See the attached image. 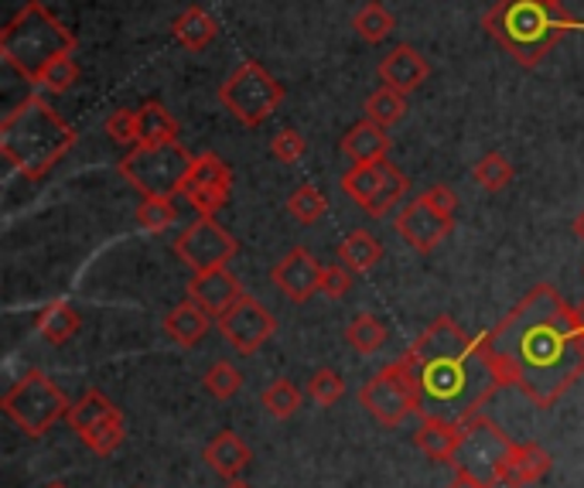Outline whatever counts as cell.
<instances>
[{
	"mask_svg": "<svg viewBox=\"0 0 584 488\" xmlns=\"http://www.w3.org/2000/svg\"><path fill=\"white\" fill-rule=\"evenodd\" d=\"M554 458L547 448H541L536 440H523V444H510L506 451V461H503V471H500V485L506 488H530L541 481L547 471H551Z\"/></svg>",
	"mask_w": 584,
	"mask_h": 488,
	"instance_id": "obj_20",
	"label": "cell"
},
{
	"mask_svg": "<svg viewBox=\"0 0 584 488\" xmlns=\"http://www.w3.org/2000/svg\"><path fill=\"white\" fill-rule=\"evenodd\" d=\"M581 332L577 307H571L557 287L536 284L496 328L475 335V355L500 389L516 386L547 410L584 373Z\"/></svg>",
	"mask_w": 584,
	"mask_h": 488,
	"instance_id": "obj_1",
	"label": "cell"
},
{
	"mask_svg": "<svg viewBox=\"0 0 584 488\" xmlns=\"http://www.w3.org/2000/svg\"><path fill=\"white\" fill-rule=\"evenodd\" d=\"M230 192H233V167L219 154H199L182 185V195L189 199V205L199 215H215L230 202Z\"/></svg>",
	"mask_w": 584,
	"mask_h": 488,
	"instance_id": "obj_14",
	"label": "cell"
},
{
	"mask_svg": "<svg viewBox=\"0 0 584 488\" xmlns=\"http://www.w3.org/2000/svg\"><path fill=\"white\" fill-rule=\"evenodd\" d=\"M34 328H38V335L49 342V345H66L82 328V318H79V311L69 301H52V304H44L38 311Z\"/></svg>",
	"mask_w": 584,
	"mask_h": 488,
	"instance_id": "obj_25",
	"label": "cell"
},
{
	"mask_svg": "<svg viewBox=\"0 0 584 488\" xmlns=\"http://www.w3.org/2000/svg\"><path fill=\"white\" fill-rule=\"evenodd\" d=\"M421 199L431 205V209H437V212H444V215H455V209H459V195L447 189V185H431L427 192H421Z\"/></svg>",
	"mask_w": 584,
	"mask_h": 488,
	"instance_id": "obj_42",
	"label": "cell"
},
{
	"mask_svg": "<svg viewBox=\"0 0 584 488\" xmlns=\"http://www.w3.org/2000/svg\"><path fill=\"white\" fill-rule=\"evenodd\" d=\"M342 192L376 218H383L386 212H393L403 195H407V177L396 164H390L386 157L370 161V164H352L342 174Z\"/></svg>",
	"mask_w": 584,
	"mask_h": 488,
	"instance_id": "obj_10",
	"label": "cell"
},
{
	"mask_svg": "<svg viewBox=\"0 0 584 488\" xmlns=\"http://www.w3.org/2000/svg\"><path fill=\"white\" fill-rule=\"evenodd\" d=\"M212 315L209 311H202L192 297L189 301H182V304H174L168 315H164V332L171 335V342L174 345H182V348H195L205 335H209V328H212Z\"/></svg>",
	"mask_w": 584,
	"mask_h": 488,
	"instance_id": "obj_23",
	"label": "cell"
},
{
	"mask_svg": "<svg viewBox=\"0 0 584 488\" xmlns=\"http://www.w3.org/2000/svg\"><path fill=\"white\" fill-rule=\"evenodd\" d=\"M472 177H475V185L485 189V192H503V189L513 182V164H510L503 154L492 151V154H485V157L475 164Z\"/></svg>",
	"mask_w": 584,
	"mask_h": 488,
	"instance_id": "obj_34",
	"label": "cell"
},
{
	"mask_svg": "<svg viewBox=\"0 0 584 488\" xmlns=\"http://www.w3.org/2000/svg\"><path fill=\"white\" fill-rule=\"evenodd\" d=\"M427 75H431L427 59L417 49H411V44H396V49L390 55H383V62H380V82L396 89V93H403V96H411L414 89H421L427 82Z\"/></svg>",
	"mask_w": 584,
	"mask_h": 488,
	"instance_id": "obj_21",
	"label": "cell"
},
{
	"mask_svg": "<svg viewBox=\"0 0 584 488\" xmlns=\"http://www.w3.org/2000/svg\"><path fill=\"white\" fill-rule=\"evenodd\" d=\"M363 110H366V120H373L380 126H393L403 120V113H407V96L396 93V89H390V85H380L376 93L366 96Z\"/></svg>",
	"mask_w": 584,
	"mask_h": 488,
	"instance_id": "obj_30",
	"label": "cell"
},
{
	"mask_svg": "<svg viewBox=\"0 0 584 488\" xmlns=\"http://www.w3.org/2000/svg\"><path fill=\"white\" fill-rule=\"evenodd\" d=\"M72 52H75V34L44 8L41 0H28L8 21V28L0 31V59L28 82H38V75L56 59Z\"/></svg>",
	"mask_w": 584,
	"mask_h": 488,
	"instance_id": "obj_4",
	"label": "cell"
},
{
	"mask_svg": "<svg viewBox=\"0 0 584 488\" xmlns=\"http://www.w3.org/2000/svg\"><path fill=\"white\" fill-rule=\"evenodd\" d=\"M75 82H79V65H75V59H72V55L56 59L49 69H44V72L38 75V85L44 89V93H52V96L69 93V89H72Z\"/></svg>",
	"mask_w": 584,
	"mask_h": 488,
	"instance_id": "obj_36",
	"label": "cell"
},
{
	"mask_svg": "<svg viewBox=\"0 0 584 488\" xmlns=\"http://www.w3.org/2000/svg\"><path fill=\"white\" fill-rule=\"evenodd\" d=\"M574 236H577V240L584 243V212H581V215L574 218Z\"/></svg>",
	"mask_w": 584,
	"mask_h": 488,
	"instance_id": "obj_44",
	"label": "cell"
},
{
	"mask_svg": "<svg viewBox=\"0 0 584 488\" xmlns=\"http://www.w3.org/2000/svg\"><path fill=\"white\" fill-rule=\"evenodd\" d=\"M462 440H465V427L462 420H444L437 414H424L421 427L414 434L417 451L437 465H455L459 451H462Z\"/></svg>",
	"mask_w": 584,
	"mask_h": 488,
	"instance_id": "obj_19",
	"label": "cell"
},
{
	"mask_svg": "<svg viewBox=\"0 0 584 488\" xmlns=\"http://www.w3.org/2000/svg\"><path fill=\"white\" fill-rule=\"evenodd\" d=\"M577 315H581V322H584V301L577 304Z\"/></svg>",
	"mask_w": 584,
	"mask_h": 488,
	"instance_id": "obj_47",
	"label": "cell"
},
{
	"mask_svg": "<svg viewBox=\"0 0 584 488\" xmlns=\"http://www.w3.org/2000/svg\"><path fill=\"white\" fill-rule=\"evenodd\" d=\"M345 342L359 355H376L386 345V325L376 315H370V311H363V315H355L345 325Z\"/></svg>",
	"mask_w": 584,
	"mask_h": 488,
	"instance_id": "obj_29",
	"label": "cell"
},
{
	"mask_svg": "<svg viewBox=\"0 0 584 488\" xmlns=\"http://www.w3.org/2000/svg\"><path fill=\"white\" fill-rule=\"evenodd\" d=\"M69 396L56 379L41 369H28L4 396H0V410L8 414V420L28 434V437H44L66 414H69Z\"/></svg>",
	"mask_w": 584,
	"mask_h": 488,
	"instance_id": "obj_5",
	"label": "cell"
},
{
	"mask_svg": "<svg viewBox=\"0 0 584 488\" xmlns=\"http://www.w3.org/2000/svg\"><path fill=\"white\" fill-rule=\"evenodd\" d=\"M462 427H465V440H462L455 468H469L482 481L500 485V471H503V461H506V451L513 440L503 434V427H496L482 414L465 417Z\"/></svg>",
	"mask_w": 584,
	"mask_h": 488,
	"instance_id": "obj_11",
	"label": "cell"
},
{
	"mask_svg": "<svg viewBox=\"0 0 584 488\" xmlns=\"http://www.w3.org/2000/svg\"><path fill=\"white\" fill-rule=\"evenodd\" d=\"M380 260H383V243L373 233H366V230H355V233H349L339 243V263L345 266V271H352V274L373 271Z\"/></svg>",
	"mask_w": 584,
	"mask_h": 488,
	"instance_id": "obj_28",
	"label": "cell"
},
{
	"mask_svg": "<svg viewBox=\"0 0 584 488\" xmlns=\"http://www.w3.org/2000/svg\"><path fill=\"white\" fill-rule=\"evenodd\" d=\"M447 488H492V485L482 481L479 475H472L469 468H455V478L447 481Z\"/></svg>",
	"mask_w": 584,
	"mask_h": 488,
	"instance_id": "obj_43",
	"label": "cell"
},
{
	"mask_svg": "<svg viewBox=\"0 0 584 488\" xmlns=\"http://www.w3.org/2000/svg\"><path fill=\"white\" fill-rule=\"evenodd\" d=\"M178 141V120L164 110V103L148 100L138 110V148H158Z\"/></svg>",
	"mask_w": 584,
	"mask_h": 488,
	"instance_id": "obj_27",
	"label": "cell"
},
{
	"mask_svg": "<svg viewBox=\"0 0 584 488\" xmlns=\"http://www.w3.org/2000/svg\"><path fill=\"white\" fill-rule=\"evenodd\" d=\"M260 404L274 420H291L301 410V389L291 379H274L271 386L263 389Z\"/></svg>",
	"mask_w": 584,
	"mask_h": 488,
	"instance_id": "obj_31",
	"label": "cell"
},
{
	"mask_svg": "<svg viewBox=\"0 0 584 488\" xmlns=\"http://www.w3.org/2000/svg\"><path fill=\"white\" fill-rule=\"evenodd\" d=\"M475 352V335H469L455 318H434L424 335L403 352L411 359V366H424V363H437V359H465V355Z\"/></svg>",
	"mask_w": 584,
	"mask_h": 488,
	"instance_id": "obj_16",
	"label": "cell"
},
{
	"mask_svg": "<svg viewBox=\"0 0 584 488\" xmlns=\"http://www.w3.org/2000/svg\"><path fill=\"white\" fill-rule=\"evenodd\" d=\"M69 427L75 437H82V444L97 458H110L120 444L127 440V420L123 410L113 404L110 396H103L100 389H85L75 404L66 414Z\"/></svg>",
	"mask_w": 584,
	"mask_h": 488,
	"instance_id": "obj_9",
	"label": "cell"
},
{
	"mask_svg": "<svg viewBox=\"0 0 584 488\" xmlns=\"http://www.w3.org/2000/svg\"><path fill=\"white\" fill-rule=\"evenodd\" d=\"M308 396H311L319 407H335L339 399L345 396V379H342L335 369L322 366L319 373H314V376L308 379Z\"/></svg>",
	"mask_w": 584,
	"mask_h": 488,
	"instance_id": "obj_37",
	"label": "cell"
},
{
	"mask_svg": "<svg viewBox=\"0 0 584 488\" xmlns=\"http://www.w3.org/2000/svg\"><path fill=\"white\" fill-rule=\"evenodd\" d=\"M202 386H205V393L209 396H215V399H233L236 393H240V386H243V376H240V369L233 366V363H212L209 369H205V376H202Z\"/></svg>",
	"mask_w": 584,
	"mask_h": 488,
	"instance_id": "obj_35",
	"label": "cell"
},
{
	"mask_svg": "<svg viewBox=\"0 0 584 488\" xmlns=\"http://www.w3.org/2000/svg\"><path fill=\"white\" fill-rule=\"evenodd\" d=\"M304 151H308V144H304V138H301L294 126H284L278 138L271 141V154L278 161H284V164H298L304 157Z\"/></svg>",
	"mask_w": 584,
	"mask_h": 488,
	"instance_id": "obj_40",
	"label": "cell"
},
{
	"mask_svg": "<svg viewBox=\"0 0 584 488\" xmlns=\"http://www.w3.org/2000/svg\"><path fill=\"white\" fill-rule=\"evenodd\" d=\"M482 28L503 44L513 62L533 69L557 49L574 21L564 0H496L485 11Z\"/></svg>",
	"mask_w": 584,
	"mask_h": 488,
	"instance_id": "obj_3",
	"label": "cell"
},
{
	"mask_svg": "<svg viewBox=\"0 0 584 488\" xmlns=\"http://www.w3.org/2000/svg\"><path fill=\"white\" fill-rule=\"evenodd\" d=\"M174 253L192 274H205L215 266H226L236 256V240L212 215H199L192 226L174 236Z\"/></svg>",
	"mask_w": 584,
	"mask_h": 488,
	"instance_id": "obj_12",
	"label": "cell"
},
{
	"mask_svg": "<svg viewBox=\"0 0 584 488\" xmlns=\"http://www.w3.org/2000/svg\"><path fill=\"white\" fill-rule=\"evenodd\" d=\"M352 28L363 34L370 44H376V41H383L393 28H396V21H393V14L380 4V0H370V4H363L355 11V18H352Z\"/></svg>",
	"mask_w": 584,
	"mask_h": 488,
	"instance_id": "obj_33",
	"label": "cell"
},
{
	"mask_svg": "<svg viewBox=\"0 0 584 488\" xmlns=\"http://www.w3.org/2000/svg\"><path fill=\"white\" fill-rule=\"evenodd\" d=\"M322 271H325V266L314 260L304 246H294L271 271V284L281 287L294 304H304V301H311L314 294H319Z\"/></svg>",
	"mask_w": 584,
	"mask_h": 488,
	"instance_id": "obj_17",
	"label": "cell"
},
{
	"mask_svg": "<svg viewBox=\"0 0 584 488\" xmlns=\"http://www.w3.org/2000/svg\"><path fill=\"white\" fill-rule=\"evenodd\" d=\"M226 488H250V485L243 478H236V481H226Z\"/></svg>",
	"mask_w": 584,
	"mask_h": 488,
	"instance_id": "obj_45",
	"label": "cell"
},
{
	"mask_svg": "<svg viewBox=\"0 0 584 488\" xmlns=\"http://www.w3.org/2000/svg\"><path fill=\"white\" fill-rule=\"evenodd\" d=\"M288 212H291V218L301 222V226H314V222L329 212V199H325V192H319L314 185H298L288 195Z\"/></svg>",
	"mask_w": 584,
	"mask_h": 488,
	"instance_id": "obj_32",
	"label": "cell"
},
{
	"mask_svg": "<svg viewBox=\"0 0 584 488\" xmlns=\"http://www.w3.org/2000/svg\"><path fill=\"white\" fill-rule=\"evenodd\" d=\"M192 164H195L192 151L182 148L178 141H171V144H158V148H133L130 154L120 157L117 171L144 199H174L178 192H182Z\"/></svg>",
	"mask_w": 584,
	"mask_h": 488,
	"instance_id": "obj_7",
	"label": "cell"
},
{
	"mask_svg": "<svg viewBox=\"0 0 584 488\" xmlns=\"http://www.w3.org/2000/svg\"><path fill=\"white\" fill-rule=\"evenodd\" d=\"M44 488H69V485H62V481H52V485H44Z\"/></svg>",
	"mask_w": 584,
	"mask_h": 488,
	"instance_id": "obj_46",
	"label": "cell"
},
{
	"mask_svg": "<svg viewBox=\"0 0 584 488\" xmlns=\"http://www.w3.org/2000/svg\"><path fill=\"white\" fill-rule=\"evenodd\" d=\"M72 144L75 130L44 96H28L0 123V154L31 182L49 174L72 151Z\"/></svg>",
	"mask_w": 584,
	"mask_h": 488,
	"instance_id": "obj_2",
	"label": "cell"
},
{
	"mask_svg": "<svg viewBox=\"0 0 584 488\" xmlns=\"http://www.w3.org/2000/svg\"><path fill=\"white\" fill-rule=\"evenodd\" d=\"M219 332L240 355H256L278 332V318L253 294H243L226 315L219 318Z\"/></svg>",
	"mask_w": 584,
	"mask_h": 488,
	"instance_id": "obj_13",
	"label": "cell"
},
{
	"mask_svg": "<svg viewBox=\"0 0 584 488\" xmlns=\"http://www.w3.org/2000/svg\"><path fill=\"white\" fill-rule=\"evenodd\" d=\"M359 404H363V410L383 427H400L411 414L421 417L424 414L421 379H417L407 355H400L396 363L373 373L366 379V386L359 389Z\"/></svg>",
	"mask_w": 584,
	"mask_h": 488,
	"instance_id": "obj_6",
	"label": "cell"
},
{
	"mask_svg": "<svg viewBox=\"0 0 584 488\" xmlns=\"http://www.w3.org/2000/svg\"><path fill=\"white\" fill-rule=\"evenodd\" d=\"M393 226H396V236L407 243L411 250L417 253H431L434 246H441L447 236H452L455 230V215H444L437 209H431L421 195L411 199V202H403L396 218H393Z\"/></svg>",
	"mask_w": 584,
	"mask_h": 488,
	"instance_id": "obj_15",
	"label": "cell"
},
{
	"mask_svg": "<svg viewBox=\"0 0 584 488\" xmlns=\"http://www.w3.org/2000/svg\"><path fill=\"white\" fill-rule=\"evenodd\" d=\"M205 465L222 478V481H236L250 461H253V451H250V444L236 434V430H219L209 444H205V451H202Z\"/></svg>",
	"mask_w": 584,
	"mask_h": 488,
	"instance_id": "obj_22",
	"label": "cell"
},
{
	"mask_svg": "<svg viewBox=\"0 0 584 488\" xmlns=\"http://www.w3.org/2000/svg\"><path fill=\"white\" fill-rule=\"evenodd\" d=\"M185 294L219 322V318L226 315V311H230L246 291H243V284L226 271V266H215V271L192 274V281L185 284Z\"/></svg>",
	"mask_w": 584,
	"mask_h": 488,
	"instance_id": "obj_18",
	"label": "cell"
},
{
	"mask_svg": "<svg viewBox=\"0 0 584 488\" xmlns=\"http://www.w3.org/2000/svg\"><path fill=\"white\" fill-rule=\"evenodd\" d=\"M174 218H178L174 199H144L138 209V226L144 233H164Z\"/></svg>",
	"mask_w": 584,
	"mask_h": 488,
	"instance_id": "obj_38",
	"label": "cell"
},
{
	"mask_svg": "<svg viewBox=\"0 0 584 488\" xmlns=\"http://www.w3.org/2000/svg\"><path fill=\"white\" fill-rule=\"evenodd\" d=\"M171 31H174V41L182 44V49L202 52V49H209V44L215 41L219 24H215V18L205 8H189V11H182V14L174 18Z\"/></svg>",
	"mask_w": 584,
	"mask_h": 488,
	"instance_id": "obj_26",
	"label": "cell"
},
{
	"mask_svg": "<svg viewBox=\"0 0 584 488\" xmlns=\"http://www.w3.org/2000/svg\"><path fill=\"white\" fill-rule=\"evenodd\" d=\"M349 287H352V271H345L342 263L325 266V271H322V287H319L322 297H329V301H342V297L349 294Z\"/></svg>",
	"mask_w": 584,
	"mask_h": 488,
	"instance_id": "obj_41",
	"label": "cell"
},
{
	"mask_svg": "<svg viewBox=\"0 0 584 488\" xmlns=\"http://www.w3.org/2000/svg\"><path fill=\"white\" fill-rule=\"evenodd\" d=\"M107 133L117 144H133L138 148V110L120 106L117 113L107 116Z\"/></svg>",
	"mask_w": 584,
	"mask_h": 488,
	"instance_id": "obj_39",
	"label": "cell"
},
{
	"mask_svg": "<svg viewBox=\"0 0 584 488\" xmlns=\"http://www.w3.org/2000/svg\"><path fill=\"white\" fill-rule=\"evenodd\" d=\"M219 103L226 106L243 126H260L284 103V85L260 62H240L230 79L219 85Z\"/></svg>",
	"mask_w": 584,
	"mask_h": 488,
	"instance_id": "obj_8",
	"label": "cell"
},
{
	"mask_svg": "<svg viewBox=\"0 0 584 488\" xmlns=\"http://www.w3.org/2000/svg\"><path fill=\"white\" fill-rule=\"evenodd\" d=\"M342 154L352 161V164H370V161H380L390 154V138H386V126L373 123V120H363L345 130L342 138Z\"/></svg>",
	"mask_w": 584,
	"mask_h": 488,
	"instance_id": "obj_24",
	"label": "cell"
}]
</instances>
